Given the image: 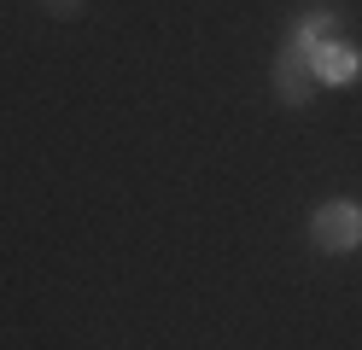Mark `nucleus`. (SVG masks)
Returning a JSON list of instances; mask_svg holds the SVG:
<instances>
[{
	"mask_svg": "<svg viewBox=\"0 0 362 350\" xmlns=\"http://www.w3.org/2000/svg\"><path fill=\"white\" fill-rule=\"evenodd\" d=\"M322 76H315V47L304 35H292L281 53H275V100L281 105H310Z\"/></svg>",
	"mask_w": 362,
	"mask_h": 350,
	"instance_id": "nucleus-1",
	"label": "nucleus"
},
{
	"mask_svg": "<svg viewBox=\"0 0 362 350\" xmlns=\"http://www.w3.org/2000/svg\"><path fill=\"white\" fill-rule=\"evenodd\" d=\"M310 245H315V251H327V257L356 251V245H362V210H356L351 199L322 204V210L310 216Z\"/></svg>",
	"mask_w": 362,
	"mask_h": 350,
	"instance_id": "nucleus-2",
	"label": "nucleus"
},
{
	"mask_svg": "<svg viewBox=\"0 0 362 350\" xmlns=\"http://www.w3.org/2000/svg\"><path fill=\"white\" fill-rule=\"evenodd\" d=\"M41 6H47L53 18H76V12H82V0H41Z\"/></svg>",
	"mask_w": 362,
	"mask_h": 350,
	"instance_id": "nucleus-5",
	"label": "nucleus"
},
{
	"mask_svg": "<svg viewBox=\"0 0 362 350\" xmlns=\"http://www.w3.org/2000/svg\"><path fill=\"white\" fill-rule=\"evenodd\" d=\"M292 35H304L310 47H333V41H339V18L322 12V6H310V12L298 18V30H292Z\"/></svg>",
	"mask_w": 362,
	"mask_h": 350,
	"instance_id": "nucleus-4",
	"label": "nucleus"
},
{
	"mask_svg": "<svg viewBox=\"0 0 362 350\" xmlns=\"http://www.w3.org/2000/svg\"><path fill=\"white\" fill-rule=\"evenodd\" d=\"M356 70H362V53L345 41H333V47H315V76H322V88H345L356 82Z\"/></svg>",
	"mask_w": 362,
	"mask_h": 350,
	"instance_id": "nucleus-3",
	"label": "nucleus"
}]
</instances>
